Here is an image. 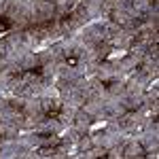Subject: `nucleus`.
Listing matches in <instances>:
<instances>
[{"label": "nucleus", "mask_w": 159, "mask_h": 159, "mask_svg": "<svg viewBox=\"0 0 159 159\" xmlns=\"http://www.w3.org/2000/svg\"><path fill=\"white\" fill-rule=\"evenodd\" d=\"M43 115L47 119H60L61 117V104L55 102V100H45L43 104Z\"/></svg>", "instance_id": "1"}, {"label": "nucleus", "mask_w": 159, "mask_h": 159, "mask_svg": "<svg viewBox=\"0 0 159 159\" xmlns=\"http://www.w3.org/2000/svg\"><path fill=\"white\" fill-rule=\"evenodd\" d=\"M66 64H68V66H76V64H79V55H76V53H68V55H66Z\"/></svg>", "instance_id": "2"}]
</instances>
